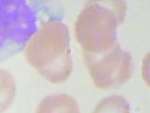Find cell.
<instances>
[{
  "instance_id": "6da1fadb",
  "label": "cell",
  "mask_w": 150,
  "mask_h": 113,
  "mask_svg": "<svg viewBox=\"0 0 150 113\" xmlns=\"http://www.w3.org/2000/svg\"><path fill=\"white\" fill-rule=\"evenodd\" d=\"M63 15L60 0H0V62L25 48L43 24Z\"/></svg>"
},
{
  "instance_id": "7a4b0ae2",
  "label": "cell",
  "mask_w": 150,
  "mask_h": 113,
  "mask_svg": "<svg viewBox=\"0 0 150 113\" xmlns=\"http://www.w3.org/2000/svg\"><path fill=\"white\" fill-rule=\"evenodd\" d=\"M69 31L62 20H51L38 29L25 47L27 62L52 83H62L72 71Z\"/></svg>"
},
{
  "instance_id": "3957f363",
  "label": "cell",
  "mask_w": 150,
  "mask_h": 113,
  "mask_svg": "<svg viewBox=\"0 0 150 113\" xmlns=\"http://www.w3.org/2000/svg\"><path fill=\"white\" fill-rule=\"evenodd\" d=\"M126 9L124 0H87L75 25L83 53H102L118 42L117 28L124 21Z\"/></svg>"
},
{
  "instance_id": "277c9868",
  "label": "cell",
  "mask_w": 150,
  "mask_h": 113,
  "mask_svg": "<svg viewBox=\"0 0 150 113\" xmlns=\"http://www.w3.org/2000/svg\"><path fill=\"white\" fill-rule=\"evenodd\" d=\"M83 56L88 73L94 85L98 89L117 88L125 84L132 74L131 55L118 42L102 53H83Z\"/></svg>"
},
{
  "instance_id": "5b68a950",
  "label": "cell",
  "mask_w": 150,
  "mask_h": 113,
  "mask_svg": "<svg viewBox=\"0 0 150 113\" xmlns=\"http://www.w3.org/2000/svg\"><path fill=\"white\" fill-rule=\"evenodd\" d=\"M38 112H79L76 101L67 94L46 97L40 103Z\"/></svg>"
},
{
  "instance_id": "8992f818",
  "label": "cell",
  "mask_w": 150,
  "mask_h": 113,
  "mask_svg": "<svg viewBox=\"0 0 150 113\" xmlns=\"http://www.w3.org/2000/svg\"><path fill=\"white\" fill-rule=\"evenodd\" d=\"M16 92V84L12 74L0 70V112L9 107Z\"/></svg>"
},
{
  "instance_id": "52a82bcc",
  "label": "cell",
  "mask_w": 150,
  "mask_h": 113,
  "mask_svg": "<svg viewBox=\"0 0 150 113\" xmlns=\"http://www.w3.org/2000/svg\"><path fill=\"white\" fill-rule=\"evenodd\" d=\"M129 112V104L123 97L121 96H111L102 100L98 105H97L94 112Z\"/></svg>"
}]
</instances>
